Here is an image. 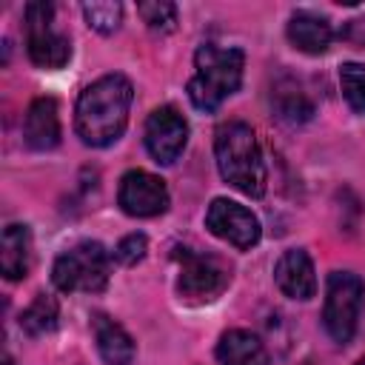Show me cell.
I'll list each match as a JSON object with an SVG mask.
<instances>
[{"label":"cell","mask_w":365,"mask_h":365,"mask_svg":"<svg viewBox=\"0 0 365 365\" xmlns=\"http://www.w3.org/2000/svg\"><path fill=\"white\" fill-rule=\"evenodd\" d=\"M134 88L123 74H103L86 86L74 106L77 137L91 148H106L117 143L128 125Z\"/></svg>","instance_id":"cell-1"},{"label":"cell","mask_w":365,"mask_h":365,"mask_svg":"<svg viewBox=\"0 0 365 365\" xmlns=\"http://www.w3.org/2000/svg\"><path fill=\"white\" fill-rule=\"evenodd\" d=\"M214 154H217V168L228 185H234L248 197L265 194L268 171H265L257 134L248 123H240V120L222 123L214 134Z\"/></svg>","instance_id":"cell-2"},{"label":"cell","mask_w":365,"mask_h":365,"mask_svg":"<svg viewBox=\"0 0 365 365\" xmlns=\"http://www.w3.org/2000/svg\"><path fill=\"white\" fill-rule=\"evenodd\" d=\"M194 77L188 80V97L200 111H217L225 97H231L242 83L245 54L240 48H225L205 43L194 54Z\"/></svg>","instance_id":"cell-3"},{"label":"cell","mask_w":365,"mask_h":365,"mask_svg":"<svg viewBox=\"0 0 365 365\" xmlns=\"http://www.w3.org/2000/svg\"><path fill=\"white\" fill-rule=\"evenodd\" d=\"M108 274H111V257L100 242H77L68 251H63L54 259L51 268V282L63 291V294H97L108 285Z\"/></svg>","instance_id":"cell-4"},{"label":"cell","mask_w":365,"mask_h":365,"mask_svg":"<svg viewBox=\"0 0 365 365\" xmlns=\"http://www.w3.org/2000/svg\"><path fill=\"white\" fill-rule=\"evenodd\" d=\"M365 299V282L351 271H334L328 277L325 288V308H322V325L334 342H351L356 334V322L362 314Z\"/></svg>","instance_id":"cell-5"},{"label":"cell","mask_w":365,"mask_h":365,"mask_svg":"<svg viewBox=\"0 0 365 365\" xmlns=\"http://www.w3.org/2000/svg\"><path fill=\"white\" fill-rule=\"evenodd\" d=\"M54 6L51 3H29L23 11L26 20V51L29 60L40 68H63L71 57V43L63 31L51 26Z\"/></svg>","instance_id":"cell-6"},{"label":"cell","mask_w":365,"mask_h":365,"mask_svg":"<svg viewBox=\"0 0 365 365\" xmlns=\"http://www.w3.org/2000/svg\"><path fill=\"white\" fill-rule=\"evenodd\" d=\"M174 259L180 262L177 291L185 302H211L225 291L231 271L217 257L191 248H174Z\"/></svg>","instance_id":"cell-7"},{"label":"cell","mask_w":365,"mask_h":365,"mask_svg":"<svg viewBox=\"0 0 365 365\" xmlns=\"http://www.w3.org/2000/svg\"><path fill=\"white\" fill-rule=\"evenodd\" d=\"M205 228L214 237L225 240L228 245H234L240 251L254 248L259 242V234H262L259 220L245 205H240L234 200H225V197H217L208 205V211H205Z\"/></svg>","instance_id":"cell-8"},{"label":"cell","mask_w":365,"mask_h":365,"mask_svg":"<svg viewBox=\"0 0 365 365\" xmlns=\"http://www.w3.org/2000/svg\"><path fill=\"white\" fill-rule=\"evenodd\" d=\"M188 143V123L174 106H160L145 120V148L160 165L177 163Z\"/></svg>","instance_id":"cell-9"},{"label":"cell","mask_w":365,"mask_h":365,"mask_svg":"<svg viewBox=\"0 0 365 365\" xmlns=\"http://www.w3.org/2000/svg\"><path fill=\"white\" fill-rule=\"evenodd\" d=\"M117 202L128 217H157L168 208V188L160 177L143 168H131L120 180Z\"/></svg>","instance_id":"cell-10"},{"label":"cell","mask_w":365,"mask_h":365,"mask_svg":"<svg viewBox=\"0 0 365 365\" xmlns=\"http://www.w3.org/2000/svg\"><path fill=\"white\" fill-rule=\"evenodd\" d=\"M274 279L279 291L291 299H311L317 294V274L308 251L302 248H288L274 265Z\"/></svg>","instance_id":"cell-11"},{"label":"cell","mask_w":365,"mask_h":365,"mask_svg":"<svg viewBox=\"0 0 365 365\" xmlns=\"http://www.w3.org/2000/svg\"><path fill=\"white\" fill-rule=\"evenodd\" d=\"M26 145L34 151H51L60 143V111L54 97H37L23 120Z\"/></svg>","instance_id":"cell-12"},{"label":"cell","mask_w":365,"mask_h":365,"mask_svg":"<svg viewBox=\"0 0 365 365\" xmlns=\"http://www.w3.org/2000/svg\"><path fill=\"white\" fill-rule=\"evenodd\" d=\"M31 268V231L20 222L3 228L0 240V271L6 279H23Z\"/></svg>","instance_id":"cell-13"},{"label":"cell","mask_w":365,"mask_h":365,"mask_svg":"<svg viewBox=\"0 0 365 365\" xmlns=\"http://www.w3.org/2000/svg\"><path fill=\"white\" fill-rule=\"evenodd\" d=\"M288 40L305 54H322L334 40V29L325 17L314 11H294L288 20Z\"/></svg>","instance_id":"cell-14"},{"label":"cell","mask_w":365,"mask_h":365,"mask_svg":"<svg viewBox=\"0 0 365 365\" xmlns=\"http://www.w3.org/2000/svg\"><path fill=\"white\" fill-rule=\"evenodd\" d=\"M91 325H94L97 351L106 365H131L134 362V339L125 334L123 325H117L106 314H94Z\"/></svg>","instance_id":"cell-15"},{"label":"cell","mask_w":365,"mask_h":365,"mask_svg":"<svg viewBox=\"0 0 365 365\" xmlns=\"http://www.w3.org/2000/svg\"><path fill=\"white\" fill-rule=\"evenodd\" d=\"M217 359H220V365H268V351L257 334L234 328L220 336Z\"/></svg>","instance_id":"cell-16"},{"label":"cell","mask_w":365,"mask_h":365,"mask_svg":"<svg viewBox=\"0 0 365 365\" xmlns=\"http://www.w3.org/2000/svg\"><path fill=\"white\" fill-rule=\"evenodd\" d=\"M271 103H274V111L282 123H305L311 120L314 114V103L308 100V94L294 83V80H279L274 83V91H271Z\"/></svg>","instance_id":"cell-17"},{"label":"cell","mask_w":365,"mask_h":365,"mask_svg":"<svg viewBox=\"0 0 365 365\" xmlns=\"http://www.w3.org/2000/svg\"><path fill=\"white\" fill-rule=\"evenodd\" d=\"M57 319H60L57 299L51 294H37L34 302L20 314V328L29 336H43V334H51L57 328Z\"/></svg>","instance_id":"cell-18"},{"label":"cell","mask_w":365,"mask_h":365,"mask_svg":"<svg viewBox=\"0 0 365 365\" xmlns=\"http://www.w3.org/2000/svg\"><path fill=\"white\" fill-rule=\"evenodd\" d=\"M83 14H86V23L100 31V34H114L120 29V20H123V6L120 3H111V0H97V3H83Z\"/></svg>","instance_id":"cell-19"},{"label":"cell","mask_w":365,"mask_h":365,"mask_svg":"<svg viewBox=\"0 0 365 365\" xmlns=\"http://www.w3.org/2000/svg\"><path fill=\"white\" fill-rule=\"evenodd\" d=\"M339 86H342L345 103L356 114H365V66L362 63H345L339 68Z\"/></svg>","instance_id":"cell-20"},{"label":"cell","mask_w":365,"mask_h":365,"mask_svg":"<svg viewBox=\"0 0 365 365\" xmlns=\"http://www.w3.org/2000/svg\"><path fill=\"white\" fill-rule=\"evenodd\" d=\"M137 14L143 17V23H145L151 31H160V34H168V31H174V26H177V6L168 3V0H148V3H140V6H137Z\"/></svg>","instance_id":"cell-21"},{"label":"cell","mask_w":365,"mask_h":365,"mask_svg":"<svg viewBox=\"0 0 365 365\" xmlns=\"http://www.w3.org/2000/svg\"><path fill=\"white\" fill-rule=\"evenodd\" d=\"M145 251H148V240H145V234H128V237H123L120 242H117V248H114V259L117 262H123V265H137L143 257H145Z\"/></svg>","instance_id":"cell-22"},{"label":"cell","mask_w":365,"mask_h":365,"mask_svg":"<svg viewBox=\"0 0 365 365\" xmlns=\"http://www.w3.org/2000/svg\"><path fill=\"white\" fill-rule=\"evenodd\" d=\"M3 365H14V359H11V356H6V359H3Z\"/></svg>","instance_id":"cell-23"},{"label":"cell","mask_w":365,"mask_h":365,"mask_svg":"<svg viewBox=\"0 0 365 365\" xmlns=\"http://www.w3.org/2000/svg\"><path fill=\"white\" fill-rule=\"evenodd\" d=\"M356 365H365V356H362V359H359V362H356Z\"/></svg>","instance_id":"cell-24"}]
</instances>
